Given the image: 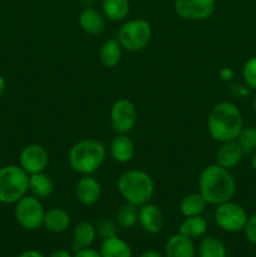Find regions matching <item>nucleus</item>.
I'll use <instances>...</instances> for the list:
<instances>
[{
  "instance_id": "nucleus-1",
  "label": "nucleus",
  "mask_w": 256,
  "mask_h": 257,
  "mask_svg": "<svg viewBox=\"0 0 256 257\" xmlns=\"http://www.w3.org/2000/svg\"><path fill=\"white\" fill-rule=\"evenodd\" d=\"M198 188L208 205L218 206L232 200L236 192V182L227 168L211 165L203 168L201 172Z\"/></svg>"
},
{
  "instance_id": "nucleus-2",
  "label": "nucleus",
  "mask_w": 256,
  "mask_h": 257,
  "mask_svg": "<svg viewBox=\"0 0 256 257\" xmlns=\"http://www.w3.org/2000/svg\"><path fill=\"white\" fill-rule=\"evenodd\" d=\"M242 128L240 109L231 102H220L212 108L208 115V133L217 142L236 141Z\"/></svg>"
},
{
  "instance_id": "nucleus-3",
  "label": "nucleus",
  "mask_w": 256,
  "mask_h": 257,
  "mask_svg": "<svg viewBox=\"0 0 256 257\" xmlns=\"http://www.w3.org/2000/svg\"><path fill=\"white\" fill-rule=\"evenodd\" d=\"M105 158V147L102 142L85 138L75 143L69 151L68 161L74 172L82 176L93 175Z\"/></svg>"
},
{
  "instance_id": "nucleus-4",
  "label": "nucleus",
  "mask_w": 256,
  "mask_h": 257,
  "mask_svg": "<svg viewBox=\"0 0 256 257\" xmlns=\"http://www.w3.org/2000/svg\"><path fill=\"white\" fill-rule=\"evenodd\" d=\"M118 192L125 202L141 207L150 202L155 193V183L151 176L141 170H128L120 175L117 182Z\"/></svg>"
},
{
  "instance_id": "nucleus-5",
  "label": "nucleus",
  "mask_w": 256,
  "mask_h": 257,
  "mask_svg": "<svg viewBox=\"0 0 256 257\" xmlns=\"http://www.w3.org/2000/svg\"><path fill=\"white\" fill-rule=\"evenodd\" d=\"M29 190V175L20 166H5L0 168V202L12 205L27 195Z\"/></svg>"
},
{
  "instance_id": "nucleus-6",
  "label": "nucleus",
  "mask_w": 256,
  "mask_h": 257,
  "mask_svg": "<svg viewBox=\"0 0 256 257\" xmlns=\"http://www.w3.org/2000/svg\"><path fill=\"white\" fill-rule=\"evenodd\" d=\"M152 38V28L143 19H133L124 23L117 33V40L123 49L138 52L147 47Z\"/></svg>"
},
{
  "instance_id": "nucleus-7",
  "label": "nucleus",
  "mask_w": 256,
  "mask_h": 257,
  "mask_svg": "<svg viewBox=\"0 0 256 257\" xmlns=\"http://www.w3.org/2000/svg\"><path fill=\"white\" fill-rule=\"evenodd\" d=\"M44 215L42 202L35 196L25 195L18 201L15 206V218L25 230H37L43 226Z\"/></svg>"
},
{
  "instance_id": "nucleus-8",
  "label": "nucleus",
  "mask_w": 256,
  "mask_h": 257,
  "mask_svg": "<svg viewBox=\"0 0 256 257\" xmlns=\"http://www.w3.org/2000/svg\"><path fill=\"white\" fill-rule=\"evenodd\" d=\"M246 211L235 202H223L217 206L215 212V221L221 230L226 232H238L242 231L247 221Z\"/></svg>"
},
{
  "instance_id": "nucleus-9",
  "label": "nucleus",
  "mask_w": 256,
  "mask_h": 257,
  "mask_svg": "<svg viewBox=\"0 0 256 257\" xmlns=\"http://www.w3.org/2000/svg\"><path fill=\"white\" fill-rule=\"evenodd\" d=\"M137 122V109L131 100L118 99L110 108V125L117 135H125Z\"/></svg>"
},
{
  "instance_id": "nucleus-10",
  "label": "nucleus",
  "mask_w": 256,
  "mask_h": 257,
  "mask_svg": "<svg viewBox=\"0 0 256 257\" xmlns=\"http://www.w3.org/2000/svg\"><path fill=\"white\" fill-rule=\"evenodd\" d=\"M175 12L185 20H205L215 10V0H175Z\"/></svg>"
},
{
  "instance_id": "nucleus-11",
  "label": "nucleus",
  "mask_w": 256,
  "mask_h": 257,
  "mask_svg": "<svg viewBox=\"0 0 256 257\" xmlns=\"http://www.w3.org/2000/svg\"><path fill=\"white\" fill-rule=\"evenodd\" d=\"M19 161L20 167L28 175H34L44 172L49 163V155L43 146L29 145L23 148Z\"/></svg>"
},
{
  "instance_id": "nucleus-12",
  "label": "nucleus",
  "mask_w": 256,
  "mask_h": 257,
  "mask_svg": "<svg viewBox=\"0 0 256 257\" xmlns=\"http://www.w3.org/2000/svg\"><path fill=\"white\" fill-rule=\"evenodd\" d=\"M138 222L146 232L155 235L163 228L165 217L158 206L148 202L141 206L138 210Z\"/></svg>"
},
{
  "instance_id": "nucleus-13",
  "label": "nucleus",
  "mask_w": 256,
  "mask_h": 257,
  "mask_svg": "<svg viewBox=\"0 0 256 257\" xmlns=\"http://www.w3.org/2000/svg\"><path fill=\"white\" fill-rule=\"evenodd\" d=\"M102 188L99 182L90 175L83 176L75 186V196L84 206H92L99 201Z\"/></svg>"
},
{
  "instance_id": "nucleus-14",
  "label": "nucleus",
  "mask_w": 256,
  "mask_h": 257,
  "mask_svg": "<svg viewBox=\"0 0 256 257\" xmlns=\"http://www.w3.org/2000/svg\"><path fill=\"white\" fill-rule=\"evenodd\" d=\"M196 250L192 238L180 232L171 236L166 242L165 256L166 257H195Z\"/></svg>"
},
{
  "instance_id": "nucleus-15",
  "label": "nucleus",
  "mask_w": 256,
  "mask_h": 257,
  "mask_svg": "<svg viewBox=\"0 0 256 257\" xmlns=\"http://www.w3.org/2000/svg\"><path fill=\"white\" fill-rule=\"evenodd\" d=\"M242 156L243 151L237 141L223 142L216 153V162H217L216 165L230 170V168L235 167L236 165L240 163V161L242 160Z\"/></svg>"
},
{
  "instance_id": "nucleus-16",
  "label": "nucleus",
  "mask_w": 256,
  "mask_h": 257,
  "mask_svg": "<svg viewBox=\"0 0 256 257\" xmlns=\"http://www.w3.org/2000/svg\"><path fill=\"white\" fill-rule=\"evenodd\" d=\"M79 25L84 33L89 35H98L104 30L105 20L100 12L93 8H87L79 15Z\"/></svg>"
},
{
  "instance_id": "nucleus-17",
  "label": "nucleus",
  "mask_w": 256,
  "mask_h": 257,
  "mask_svg": "<svg viewBox=\"0 0 256 257\" xmlns=\"http://www.w3.org/2000/svg\"><path fill=\"white\" fill-rule=\"evenodd\" d=\"M110 156L119 163H127L135 156V143L128 136L117 135L110 143Z\"/></svg>"
},
{
  "instance_id": "nucleus-18",
  "label": "nucleus",
  "mask_w": 256,
  "mask_h": 257,
  "mask_svg": "<svg viewBox=\"0 0 256 257\" xmlns=\"http://www.w3.org/2000/svg\"><path fill=\"white\" fill-rule=\"evenodd\" d=\"M70 225V217L68 212L63 208H52L48 212H45L43 226L47 228L49 232L60 233L67 231Z\"/></svg>"
},
{
  "instance_id": "nucleus-19",
  "label": "nucleus",
  "mask_w": 256,
  "mask_h": 257,
  "mask_svg": "<svg viewBox=\"0 0 256 257\" xmlns=\"http://www.w3.org/2000/svg\"><path fill=\"white\" fill-rule=\"evenodd\" d=\"M99 252L102 257H132L130 245L115 235L104 238Z\"/></svg>"
},
{
  "instance_id": "nucleus-20",
  "label": "nucleus",
  "mask_w": 256,
  "mask_h": 257,
  "mask_svg": "<svg viewBox=\"0 0 256 257\" xmlns=\"http://www.w3.org/2000/svg\"><path fill=\"white\" fill-rule=\"evenodd\" d=\"M97 231L95 227L88 221H82L78 223L73 231V248L79 251L82 248L89 247L94 241Z\"/></svg>"
},
{
  "instance_id": "nucleus-21",
  "label": "nucleus",
  "mask_w": 256,
  "mask_h": 257,
  "mask_svg": "<svg viewBox=\"0 0 256 257\" xmlns=\"http://www.w3.org/2000/svg\"><path fill=\"white\" fill-rule=\"evenodd\" d=\"M122 49L117 39H108L99 49V59L107 68H114L122 58Z\"/></svg>"
},
{
  "instance_id": "nucleus-22",
  "label": "nucleus",
  "mask_w": 256,
  "mask_h": 257,
  "mask_svg": "<svg viewBox=\"0 0 256 257\" xmlns=\"http://www.w3.org/2000/svg\"><path fill=\"white\" fill-rule=\"evenodd\" d=\"M29 190L32 191L33 196L38 198L49 197L54 190L52 178L44 172L29 175Z\"/></svg>"
},
{
  "instance_id": "nucleus-23",
  "label": "nucleus",
  "mask_w": 256,
  "mask_h": 257,
  "mask_svg": "<svg viewBox=\"0 0 256 257\" xmlns=\"http://www.w3.org/2000/svg\"><path fill=\"white\" fill-rule=\"evenodd\" d=\"M207 231V222L202 216H191L186 217L181 223L178 232L190 238H198L203 236Z\"/></svg>"
},
{
  "instance_id": "nucleus-24",
  "label": "nucleus",
  "mask_w": 256,
  "mask_h": 257,
  "mask_svg": "<svg viewBox=\"0 0 256 257\" xmlns=\"http://www.w3.org/2000/svg\"><path fill=\"white\" fill-rule=\"evenodd\" d=\"M207 202L202 197L200 192L190 193L181 201V212L185 217H191V216H201V213L205 211Z\"/></svg>"
},
{
  "instance_id": "nucleus-25",
  "label": "nucleus",
  "mask_w": 256,
  "mask_h": 257,
  "mask_svg": "<svg viewBox=\"0 0 256 257\" xmlns=\"http://www.w3.org/2000/svg\"><path fill=\"white\" fill-rule=\"evenodd\" d=\"M102 7L108 19L119 22L130 13V0H103Z\"/></svg>"
},
{
  "instance_id": "nucleus-26",
  "label": "nucleus",
  "mask_w": 256,
  "mask_h": 257,
  "mask_svg": "<svg viewBox=\"0 0 256 257\" xmlns=\"http://www.w3.org/2000/svg\"><path fill=\"white\" fill-rule=\"evenodd\" d=\"M198 255L200 257H227V250L217 237L207 236L198 245Z\"/></svg>"
},
{
  "instance_id": "nucleus-27",
  "label": "nucleus",
  "mask_w": 256,
  "mask_h": 257,
  "mask_svg": "<svg viewBox=\"0 0 256 257\" xmlns=\"http://www.w3.org/2000/svg\"><path fill=\"white\" fill-rule=\"evenodd\" d=\"M118 225L123 228H131L137 225L138 222V207L132 203L125 202L118 210L117 213Z\"/></svg>"
},
{
  "instance_id": "nucleus-28",
  "label": "nucleus",
  "mask_w": 256,
  "mask_h": 257,
  "mask_svg": "<svg viewBox=\"0 0 256 257\" xmlns=\"http://www.w3.org/2000/svg\"><path fill=\"white\" fill-rule=\"evenodd\" d=\"M238 145L242 148L243 153H251L256 148V128H242L237 137Z\"/></svg>"
},
{
  "instance_id": "nucleus-29",
  "label": "nucleus",
  "mask_w": 256,
  "mask_h": 257,
  "mask_svg": "<svg viewBox=\"0 0 256 257\" xmlns=\"http://www.w3.org/2000/svg\"><path fill=\"white\" fill-rule=\"evenodd\" d=\"M242 75L246 84L256 90V57L251 58V59H248L245 63L242 69Z\"/></svg>"
},
{
  "instance_id": "nucleus-30",
  "label": "nucleus",
  "mask_w": 256,
  "mask_h": 257,
  "mask_svg": "<svg viewBox=\"0 0 256 257\" xmlns=\"http://www.w3.org/2000/svg\"><path fill=\"white\" fill-rule=\"evenodd\" d=\"M243 231H245L246 238L251 243H255L256 245V215H252L251 217L247 218Z\"/></svg>"
},
{
  "instance_id": "nucleus-31",
  "label": "nucleus",
  "mask_w": 256,
  "mask_h": 257,
  "mask_svg": "<svg viewBox=\"0 0 256 257\" xmlns=\"http://www.w3.org/2000/svg\"><path fill=\"white\" fill-rule=\"evenodd\" d=\"M73 257H102L100 256L99 251L94 250V248H82L79 251H75V255Z\"/></svg>"
},
{
  "instance_id": "nucleus-32",
  "label": "nucleus",
  "mask_w": 256,
  "mask_h": 257,
  "mask_svg": "<svg viewBox=\"0 0 256 257\" xmlns=\"http://www.w3.org/2000/svg\"><path fill=\"white\" fill-rule=\"evenodd\" d=\"M100 233H102L103 236L105 237H110V236H114V226L112 225V222H104L102 223V226H100L99 228Z\"/></svg>"
},
{
  "instance_id": "nucleus-33",
  "label": "nucleus",
  "mask_w": 256,
  "mask_h": 257,
  "mask_svg": "<svg viewBox=\"0 0 256 257\" xmlns=\"http://www.w3.org/2000/svg\"><path fill=\"white\" fill-rule=\"evenodd\" d=\"M18 257H45V256L43 255L42 252H39V251L28 250V251H24V252L20 253Z\"/></svg>"
},
{
  "instance_id": "nucleus-34",
  "label": "nucleus",
  "mask_w": 256,
  "mask_h": 257,
  "mask_svg": "<svg viewBox=\"0 0 256 257\" xmlns=\"http://www.w3.org/2000/svg\"><path fill=\"white\" fill-rule=\"evenodd\" d=\"M49 257H73L70 255V252H68L67 250H57L52 253Z\"/></svg>"
},
{
  "instance_id": "nucleus-35",
  "label": "nucleus",
  "mask_w": 256,
  "mask_h": 257,
  "mask_svg": "<svg viewBox=\"0 0 256 257\" xmlns=\"http://www.w3.org/2000/svg\"><path fill=\"white\" fill-rule=\"evenodd\" d=\"M140 257H163V256L161 255L160 252H157V251H146V252H143Z\"/></svg>"
},
{
  "instance_id": "nucleus-36",
  "label": "nucleus",
  "mask_w": 256,
  "mask_h": 257,
  "mask_svg": "<svg viewBox=\"0 0 256 257\" xmlns=\"http://www.w3.org/2000/svg\"><path fill=\"white\" fill-rule=\"evenodd\" d=\"M4 89H5V79L0 75V97H2V94L4 93Z\"/></svg>"
},
{
  "instance_id": "nucleus-37",
  "label": "nucleus",
  "mask_w": 256,
  "mask_h": 257,
  "mask_svg": "<svg viewBox=\"0 0 256 257\" xmlns=\"http://www.w3.org/2000/svg\"><path fill=\"white\" fill-rule=\"evenodd\" d=\"M252 167H253V170L256 171V153L253 155V158H252Z\"/></svg>"
},
{
  "instance_id": "nucleus-38",
  "label": "nucleus",
  "mask_w": 256,
  "mask_h": 257,
  "mask_svg": "<svg viewBox=\"0 0 256 257\" xmlns=\"http://www.w3.org/2000/svg\"><path fill=\"white\" fill-rule=\"evenodd\" d=\"M253 109L256 110V95L253 97Z\"/></svg>"
}]
</instances>
